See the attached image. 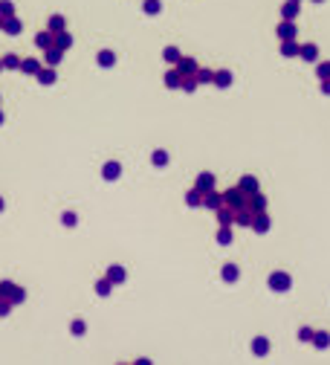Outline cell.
Listing matches in <instances>:
<instances>
[{"label":"cell","mask_w":330,"mask_h":365,"mask_svg":"<svg viewBox=\"0 0 330 365\" xmlns=\"http://www.w3.org/2000/svg\"><path fill=\"white\" fill-rule=\"evenodd\" d=\"M165 87H168V90H180V84H182V76H180V70H177V67H174V70H168V73H165Z\"/></svg>","instance_id":"cell-14"},{"label":"cell","mask_w":330,"mask_h":365,"mask_svg":"<svg viewBox=\"0 0 330 365\" xmlns=\"http://www.w3.org/2000/svg\"><path fill=\"white\" fill-rule=\"evenodd\" d=\"M61 223H64V226H76V223H79L76 212H64V215H61Z\"/></svg>","instance_id":"cell-44"},{"label":"cell","mask_w":330,"mask_h":365,"mask_svg":"<svg viewBox=\"0 0 330 365\" xmlns=\"http://www.w3.org/2000/svg\"><path fill=\"white\" fill-rule=\"evenodd\" d=\"M281 17H284V20H296L298 17V0H287V3L281 6Z\"/></svg>","instance_id":"cell-17"},{"label":"cell","mask_w":330,"mask_h":365,"mask_svg":"<svg viewBox=\"0 0 330 365\" xmlns=\"http://www.w3.org/2000/svg\"><path fill=\"white\" fill-rule=\"evenodd\" d=\"M142 9H145V15H160V12H163V3H160V0H145Z\"/></svg>","instance_id":"cell-35"},{"label":"cell","mask_w":330,"mask_h":365,"mask_svg":"<svg viewBox=\"0 0 330 365\" xmlns=\"http://www.w3.org/2000/svg\"><path fill=\"white\" fill-rule=\"evenodd\" d=\"M41 67H44V64H41L38 58H20V67H17V70H20L23 76H35Z\"/></svg>","instance_id":"cell-13"},{"label":"cell","mask_w":330,"mask_h":365,"mask_svg":"<svg viewBox=\"0 0 330 365\" xmlns=\"http://www.w3.org/2000/svg\"><path fill=\"white\" fill-rule=\"evenodd\" d=\"M252 229L258 235L269 232V215H266V212H255V215H252Z\"/></svg>","instance_id":"cell-8"},{"label":"cell","mask_w":330,"mask_h":365,"mask_svg":"<svg viewBox=\"0 0 330 365\" xmlns=\"http://www.w3.org/2000/svg\"><path fill=\"white\" fill-rule=\"evenodd\" d=\"M3 32H6V35H20V32H23V20H20L17 15L6 17V20H3Z\"/></svg>","instance_id":"cell-11"},{"label":"cell","mask_w":330,"mask_h":365,"mask_svg":"<svg viewBox=\"0 0 330 365\" xmlns=\"http://www.w3.org/2000/svg\"><path fill=\"white\" fill-rule=\"evenodd\" d=\"M313 345L316 348H330V333L328 331H319V333H313Z\"/></svg>","instance_id":"cell-29"},{"label":"cell","mask_w":330,"mask_h":365,"mask_svg":"<svg viewBox=\"0 0 330 365\" xmlns=\"http://www.w3.org/2000/svg\"><path fill=\"white\" fill-rule=\"evenodd\" d=\"M298 47H301V44H296V38H293V41H281V55H284V58H296Z\"/></svg>","instance_id":"cell-23"},{"label":"cell","mask_w":330,"mask_h":365,"mask_svg":"<svg viewBox=\"0 0 330 365\" xmlns=\"http://www.w3.org/2000/svg\"><path fill=\"white\" fill-rule=\"evenodd\" d=\"M9 301H12V304H23V301H26V290H23V287H17Z\"/></svg>","instance_id":"cell-42"},{"label":"cell","mask_w":330,"mask_h":365,"mask_svg":"<svg viewBox=\"0 0 330 365\" xmlns=\"http://www.w3.org/2000/svg\"><path fill=\"white\" fill-rule=\"evenodd\" d=\"M215 82V73L206 70V67H197V84H212Z\"/></svg>","instance_id":"cell-33"},{"label":"cell","mask_w":330,"mask_h":365,"mask_svg":"<svg viewBox=\"0 0 330 365\" xmlns=\"http://www.w3.org/2000/svg\"><path fill=\"white\" fill-rule=\"evenodd\" d=\"M61 61H64V50H58L55 44L44 50V64H47V67H58Z\"/></svg>","instance_id":"cell-7"},{"label":"cell","mask_w":330,"mask_h":365,"mask_svg":"<svg viewBox=\"0 0 330 365\" xmlns=\"http://www.w3.org/2000/svg\"><path fill=\"white\" fill-rule=\"evenodd\" d=\"M252 354H255V357H266V354H269V339H264V336L252 339Z\"/></svg>","instance_id":"cell-19"},{"label":"cell","mask_w":330,"mask_h":365,"mask_svg":"<svg viewBox=\"0 0 330 365\" xmlns=\"http://www.w3.org/2000/svg\"><path fill=\"white\" fill-rule=\"evenodd\" d=\"M151 163L157 168H163V166H168V151H154V157H151Z\"/></svg>","instance_id":"cell-38"},{"label":"cell","mask_w":330,"mask_h":365,"mask_svg":"<svg viewBox=\"0 0 330 365\" xmlns=\"http://www.w3.org/2000/svg\"><path fill=\"white\" fill-rule=\"evenodd\" d=\"M293 287V278H290V273H284V270H275L272 275H269V290H275V293H287Z\"/></svg>","instance_id":"cell-2"},{"label":"cell","mask_w":330,"mask_h":365,"mask_svg":"<svg viewBox=\"0 0 330 365\" xmlns=\"http://www.w3.org/2000/svg\"><path fill=\"white\" fill-rule=\"evenodd\" d=\"M203 206H206V209H212V212H215L217 206H223V191H217V188L203 191Z\"/></svg>","instance_id":"cell-3"},{"label":"cell","mask_w":330,"mask_h":365,"mask_svg":"<svg viewBox=\"0 0 330 365\" xmlns=\"http://www.w3.org/2000/svg\"><path fill=\"white\" fill-rule=\"evenodd\" d=\"M3 209H6V200L0 197V212H3Z\"/></svg>","instance_id":"cell-47"},{"label":"cell","mask_w":330,"mask_h":365,"mask_svg":"<svg viewBox=\"0 0 330 365\" xmlns=\"http://www.w3.org/2000/svg\"><path fill=\"white\" fill-rule=\"evenodd\" d=\"M180 55H182V52L177 50V47H165V50H163V58L168 61V64H177V61H180Z\"/></svg>","instance_id":"cell-32"},{"label":"cell","mask_w":330,"mask_h":365,"mask_svg":"<svg viewBox=\"0 0 330 365\" xmlns=\"http://www.w3.org/2000/svg\"><path fill=\"white\" fill-rule=\"evenodd\" d=\"M0 29H3V17H0Z\"/></svg>","instance_id":"cell-49"},{"label":"cell","mask_w":330,"mask_h":365,"mask_svg":"<svg viewBox=\"0 0 330 365\" xmlns=\"http://www.w3.org/2000/svg\"><path fill=\"white\" fill-rule=\"evenodd\" d=\"M96 293H99L101 299H104V296H110V293H113V284L107 281V278H99V281H96Z\"/></svg>","instance_id":"cell-34"},{"label":"cell","mask_w":330,"mask_h":365,"mask_svg":"<svg viewBox=\"0 0 330 365\" xmlns=\"http://www.w3.org/2000/svg\"><path fill=\"white\" fill-rule=\"evenodd\" d=\"M17 290V284L15 281H9V278H3L0 281V299H12V293Z\"/></svg>","instance_id":"cell-30"},{"label":"cell","mask_w":330,"mask_h":365,"mask_svg":"<svg viewBox=\"0 0 330 365\" xmlns=\"http://www.w3.org/2000/svg\"><path fill=\"white\" fill-rule=\"evenodd\" d=\"M298 55H301L304 61H316V58H319V47H316V44H301V47H298Z\"/></svg>","instance_id":"cell-20"},{"label":"cell","mask_w":330,"mask_h":365,"mask_svg":"<svg viewBox=\"0 0 330 365\" xmlns=\"http://www.w3.org/2000/svg\"><path fill=\"white\" fill-rule=\"evenodd\" d=\"M313 3H325V0H313Z\"/></svg>","instance_id":"cell-50"},{"label":"cell","mask_w":330,"mask_h":365,"mask_svg":"<svg viewBox=\"0 0 330 365\" xmlns=\"http://www.w3.org/2000/svg\"><path fill=\"white\" fill-rule=\"evenodd\" d=\"M47 29H50V32H61V29H67V17L64 15H52L50 23H47Z\"/></svg>","instance_id":"cell-26"},{"label":"cell","mask_w":330,"mask_h":365,"mask_svg":"<svg viewBox=\"0 0 330 365\" xmlns=\"http://www.w3.org/2000/svg\"><path fill=\"white\" fill-rule=\"evenodd\" d=\"M322 93H325V96H330V79H325V82H322Z\"/></svg>","instance_id":"cell-46"},{"label":"cell","mask_w":330,"mask_h":365,"mask_svg":"<svg viewBox=\"0 0 330 365\" xmlns=\"http://www.w3.org/2000/svg\"><path fill=\"white\" fill-rule=\"evenodd\" d=\"M35 79L44 84V87H50V84L58 82V76H55V67H41L38 73H35Z\"/></svg>","instance_id":"cell-9"},{"label":"cell","mask_w":330,"mask_h":365,"mask_svg":"<svg viewBox=\"0 0 330 365\" xmlns=\"http://www.w3.org/2000/svg\"><path fill=\"white\" fill-rule=\"evenodd\" d=\"M212 84H217V87H229V84H232V73H229V70H217L215 82H212Z\"/></svg>","instance_id":"cell-31"},{"label":"cell","mask_w":330,"mask_h":365,"mask_svg":"<svg viewBox=\"0 0 330 365\" xmlns=\"http://www.w3.org/2000/svg\"><path fill=\"white\" fill-rule=\"evenodd\" d=\"M229 241H232V229H229V226H220V232H217V244H223V247H226Z\"/></svg>","instance_id":"cell-39"},{"label":"cell","mask_w":330,"mask_h":365,"mask_svg":"<svg viewBox=\"0 0 330 365\" xmlns=\"http://www.w3.org/2000/svg\"><path fill=\"white\" fill-rule=\"evenodd\" d=\"M3 122H6V116H3V110H0V125H3Z\"/></svg>","instance_id":"cell-48"},{"label":"cell","mask_w":330,"mask_h":365,"mask_svg":"<svg viewBox=\"0 0 330 365\" xmlns=\"http://www.w3.org/2000/svg\"><path fill=\"white\" fill-rule=\"evenodd\" d=\"M180 90H185V93H194V90H197V76H182Z\"/></svg>","instance_id":"cell-37"},{"label":"cell","mask_w":330,"mask_h":365,"mask_svg":"<svg viewBox=\"0 0 330 365\" xmlns=\"http://www.w3.org/2000/svg\"><path fill=\"white\" fill-rule=\"evenodd\" d=\"M223 203L232 206V209L238 212V209H247V206H249V194H247V191H241V188L235 185V188H229V191H223Z\"/></svg>","instance_id":"cell-1"},{"label":"cell","mask_w":330,"mask_h":365,"mask_svg":"<svg viewBox=\"0 0 330 365\" xmlns=\"http://www.w3.org/2000/svg\"><path fill=\"white\" fill-rule=\"evenodd\" d=\"M275 32H278V38H281V41H293V38L298 35V32H296V23H293V20H281Z\"/></svg>","instance_id":"cell-10"},{"label":"cell","mask_w":330,"mask_h":365,"mask_svg":"<svg viewBox=\"0 0 330 365\" xmlns=\"http://www.w3.org/2000/svg\"><path fill=\"white\" fill-rule=\"evenodd\" d=\"M12 15H17V12H15V3H12V0H0V17L6 20V17H12Z\"/></svg>","instance_id":"cell-36"},{"label":"cell","mask_w":330,"mask_h":365,"mask_svg":"<svg viewBox=\"0 0 330 365\" xmlns=\"http://www.w3.org/2000/svg\"><path fill=\"white\" fill-rule=\"evenodd\" d=\"M0 70H3V61H0Z\"/></svg>","instance_id":"cell-51"},{"label":"cell","mask_w":330,"mask_h":365,"mask_svg":"<svg viewBox=\"0 0 330 365\" xmlns=\"http://www.w3.org/2000/svg\"><path fill=\"white\" fill-rule=\"evenodd\" d=\"M96 64L99 67H113L116 64V52L113 50H101L99 55H96Z\"/></svg>","instance_id":"cell-24"},{"label":"cell","mask_w":330,"mask_h":365,"mask_svg":"<svg viewBox=\"0 0 330 365\" xmlns=\"http://www.w3.org/2000/svg\"><path fill=\"white\" fill-rule=\"evenodd\" d=\"M119 174H122V166L116 163V160H110V163H104V168H101V177L107 182H113V180H119Z\"/></svg>","instance_id":"cell-12"},{"label":"cell","mask_w":330,"mask_h":365,"mask_svg":"<svg viewBox=\"0 0 330 365\" xmlns=\"http://www.w3.org/2000/svg\"><path fill=\"white\" fill-rule=\"evenodd\" d=\"M104 278H107L110 284H125V281H128V273H125V267H122V264H110Z\"/></svg>","instance_id":"cell-4"},{"label":"cell","mask_w":330,"mask_h":365,"mask_svg":"<svg viewBox=\"0 0 330 365\" xmlns=\"http://www.w3.org/2000/svg\"><path fill=\"white\" fill-rule=\"evenodd\" d=\"M249 209H252V215H255V212H266V197L261 194V188H258L255 194H249Z\"/></svg>","instance_id":"cell-16"},{"label":"cell","mask_w":330,"mask_h":365,"mask_svg":"<svg viewBox=\"0 0 330 365\" xmlns=\"http://www.w3.org/2000/svg\"><path fill=\"white\" fill-rule=\"evenodd\" d=\"M70 331H73V336H84V331H87V325H84L82 319H76V322L70 325Z\"/></svg>","instance_id":"cell-40"},{"label":"cell","mask_w":330,"mask_h":365,"mask_svg":"<svg viewBox=\"0 0 330 365\" xmlns=\"http://www.w3.org/2000/svg\"><path fill=\"white\" fill-rule=\"evenodd\" d=\"M0 61H3V70H17V67H20V55H15V52H6Z\"/></svg>","instance_id":"cell-27"},{"label":"cell","mask_w":330,"mask_h":365,"mask_svg":"<svg viewBox=\"0 0 330 365\" xmlns=\"http://www.w3.org/2000/svg\"><path fill=\"white\" fill-rule=\"evenodd\" d=\"M12 307H15V304L9 299H0V319H6V316L12 313Z\"/></svg>","instance_id":"cell-43"},{"label":"cell","mask_w":330,"mask_h":365,"mask_svg":"<svg viewBox=\"0 0 330 365\" xmlns=\"http://www.w3.org/2000/svg\"><path fill=\"white\" fill-rule=\"evenodd\" d=\"M185 203H188L191 209H197V206H203V191H200V188H191V191L185 194Z\"/></svg>","instance_id":"cell-28"},{"label":"cell","mask_w":330,"mask_h":365,"mask_svg":"<svg viewBox=\"0 0 330 365\" xmlns=\"http://www.w3.org/2000/svg\"><path fill=\"white\" fill-rule=\"evenodd\" d=\"M316 76L325 82V79H330V61H325V64H319L316 67Z\"/></svg>","instance_id":"cell-41"},{"label":"cell","mask_w":330,"mask_h":365,"mask_svg":"<svg viewBox=\"0 0 330 365\" xmlns=\"http://www.w3.org/2000/svg\"><path fill=\"white\" fill-rule=\"evenodd\" d=\"M52 44H55V32H50V29H41V32L35 35V47L47 50V47H52Z\"/></svg>","instance_id":"cell-15"},{"label":"cell","mask_w":330,"mask_h":365,"mask_svg":"<svg viewBox=\"0 0 330 365\" xmlns=\"http://www.w3.org/2000/svg\"><path fill=\"white\" fill-rule=\"evenodd\" d=\"M55 47H58V50H70V47H73V35L67 32V29H61V32H55Z\"/></svg>","instance_id":"cell-22"},{"label":"cell","mask_w":330,"mask_h":365,"mask_svg":"<svg viewBox=\"0 0 330 365\" xmlns=\"http://www.w3.org/2000/svg\"><path fill=\"white\" fill-rule=\"evenodd\" d=\"M238 188H241V191H247V194H255V191H258V180H255L252 174H247V177H241Z\"/></svg>","instance_id":"cell-21"},{"label":"cell","mask_w":330,"mask_h":365,"mask_svg":"<svg viewBox=\"0 0 330 365\" xmlns=\"http://www.w3.org/2000/svg\"><path fill=\"white\" fill-rule=\"evenodd\" d=\"M238 278H241V267H235V264H226V267H223V281L235 284Z\"/></svg>","instance_id":"cell-25"},{"label":"cell","mask_w":330,"mask_h":365,"mask_svg":"<svg viewBox=\"0 0 330 365\" xmlns=\"http://www.w3.org/2000/svg\"><path fill=\"white\" fill-rule=\"evenodd\" d=\"M177 70H180V76H197V61L194 58H188V55H180V61H177Z\"/></svg>","instance_id":"cell-5"},{"label":"cell","mask_w":330,"mask_h":365,"mask_svg":"<svg viewBox=\"0 0 330 365\" xmlns=\"http://www.w3.org/2000/svg\"><path fill=\"white\" fill-rule=\"evenodd\" d=\"M215 217H217V223H220V226H232V223H235V209L223 203V206H217V209H215Z\"/></svg>","instance_id":"cell-6"},{"label":"cell","mask_w":330,"mask_h":365,"mask_svg":"<svg viewBox=\"0 0 330 365\" xmlns=\"http://www.w3.org/2000/svg\"><path fill=\"white\" fill-rule=\"evenodd\" d=\"M194 188H200V191H209V188H215V174L203 171V174L197 177V182H194Z\"/></svg>","instance_id":"cell-18"},{"label":"cell","mask_w":330,"mask_h":365,"mask_svg":"<svg viewBox=\"0 0 330 365\" xmlns=\"http://www.w3.org/2000/svg\"><path fill=\"white\" fill-rule=\"evenodd\" d=\"M313 333L316 331H310V328H301V331H298V339H301V342H313Z\"/></svg>","instance_id":"cell-45"}]
</instances>
